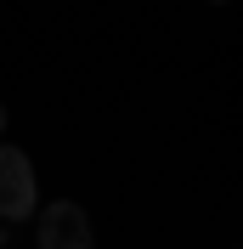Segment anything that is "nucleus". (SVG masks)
<instances>
[{"label": "nucleus", "mask_w": 243, "mask_h": 249, "mask_svg": "<svg viewBox=\"0 0 243 249\" xmlns=\"http://www.w3.org/2000/svg\"><path fill=\"white\" fill-rule=\"evenodd\" d=\"M34 210H40V187H34L29 153L0 142V215L6 221H29Z\"/></svg>", "instance_id": "f257e3e1"}, {"label": "nucleus", "mask_w": 243, "mask_h": 249, "mask_svg": "<svg viewBox=\"0 0 243 249\" xmlns=\"http://www.w3.org/2000/svg\"><path fill=\"white\" fill-rule=\"evenodd\" d=\"M85 238H91V215L74 198H57L40 210V249H68V244H85Z\"/></svg>", "instance_id": "f03ea898"}, {"label": "nucleus", "mask_w": 243, "mask_h": 249, "mask_svg": "<svg viewBox=\"0 0 243 249\" xmlns=\"http://www.w3.org/2000/svg\"><path fill=\"white\" fill-rule=\"evenodd\" d=\"M0 136H6V102H0Z\"/></svg>", "instance_id": "7ed1b4c3"}, {"label": "nucleus", "mask_w": 243, "mask_h": 249, "mask_svg": "<svg viewBox=\"0 0 243 249\" xmlns=\"http://www.w3.org/2000/svg\"><path fill=\"white\" fill-rule=\"evenodd\" d=\"M68 249H96V244H91V238H85V244H68Z\"/></svg>", "instance_id": "20e7f679"}, {"label": "nucleus", "mask_w": 243, "mask_h": 249, "mask_svg": "<svg viewBox=\"0 0 243 249\" xmlns=\"http://www.w3.org/2000/svg\"><path fill=\"white\" fill-rule=\"evenodd\" d=\"M215 6H226V0H215Z\"/></svg>", "instance_id": "39448f33"}]
</instances>
